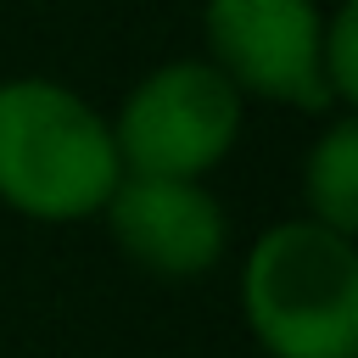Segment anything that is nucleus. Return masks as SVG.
<instances>
[{
    "mask_svg": "<svg viewBox=\"0 0 358 358\" xmlns=\"http://www.w3.org/2000/svg\"><path fill=\"white\" fill-rule=\"evenodd\" d=\"M123 162L112 123L56 78L0 84V201L28 218L67 224L106 207Z\"/></svg>",
    "mask_w": 358,
    "mask_h": 358,
    "instance_id": "obj_1",
    "label": "nucleus"
},
{
    "mask_svg": "<svg viewBox=\"0 0 358 358\" xmlns=\"http://www.w3.org/2000/svg\"><path fill=\"white\" fill-rule=\"evenodd\" d=\"M241 308L268 358L358 352V246L313 218H285L252 241Z\"/></svg>",
    "mask_w": 358,
    "mask_h": 358,
    "instance_id": "obj_2",
    "label": "nucleus"
},
{
    "mask_svg": "<svg viewBox=\"0 0 358 358\" xmlns=\"http://www.w3.org/2000/svg\"><path fill=\"white\" fill-rule=\"evenodd\" d=\"M235 134L241 90L213 62H168L145 73L112 123L123 173L145 179H201L213 162L229 157Z\"/></svg>",
    "mask_w": 358,
    "mask_h": 358,
    "instance_id": "obj_3",
    "label": "nucleus"
},
{
    "mask_svg": "<svg viewBox=\"0 0 358 358\" xmlns=\"http://www.w3.org/2000/svg\"><path fill=\"white\" fill-rule=\"evenodd\" d=\"M213 67L252 95L324 112L330 90L319 73L324 17L313 0H207L201 11Z\"/></svg>",
    "mask_w": 358,
    "mask_h": 358,
    "instance_id": "obj_4",
    "label": "nucleus"
},
{
    "mask_svg": "<svg viewBox=\"0 0 358 358\" xmlns=\"http://www.w3.org/2000/svg\"><path fill=\"white\" fill-rule=\"evenodd\" d=\"M101 213H106L123 257H134L140 268H151L162 280L207 274L224 257V241H229V218L201 179L123 173Z\"/></svg>",
    "mask_w": 358,
    "mask_h": 358,
    "instance_id": "obj_5",
    "label": "nucleus"
},
{
    "mask_svg": "<svg viewBox=\"0 0 358 358\" xmlns=\"http://www.w3.org/2000/svg\"><path fill=\"white\" fill-rule=\"evenodd\" d=\"M302 190H308V207H313V224L336 229L352 241L358 229V123L341 112L319 145L308 151V168H302Z\"/></svg>",
    "mask_w": 358,
    "mask_h": 358,
    "instance_id": "obj_6",
    "label": "nucleus"
},
{
    "mask_svg": "<svg viewBox=\"0 0 358 358\" xmlns=\"http://www.w3.org/2000/svg\"><path fill=\"white\" fill-rule=\"evenodd\" d=\"M319 73H324L330 101L352 106V95H358V73H352V0H341V6L324 17V39H319Z\"/></svg>",
    "mask_w": 358,
    "mask_h": 358,
    "instance_id": "obj_7",
    "label": "nucleus"
}]
</instances>
